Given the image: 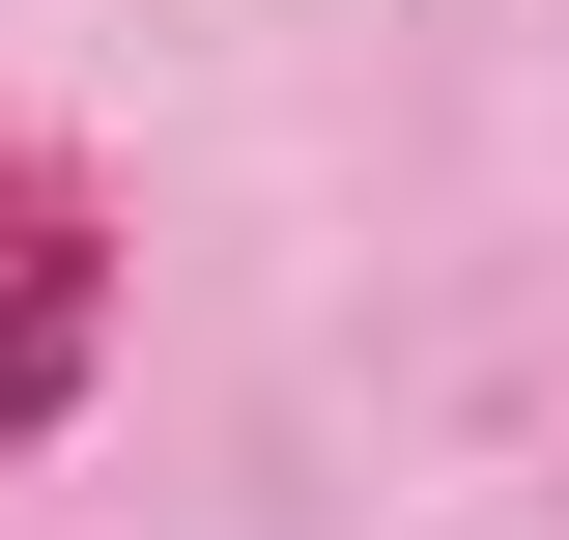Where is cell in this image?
<instances>
[{"label":"cell","instance_id":"1","mask_svg":"<svg viewBox=\"0 0 569 540\" xmlns=\"http://www.w3.org/2000/svg\"><path fill=\"white\" fill-rule=\"evenodd\" d=\"M114 313H142V228H114V171H86L58 114H0V483L58 456L86 399H114Z\"/></svg>","mask_w":569,"mask_h":540}]
</instances>
